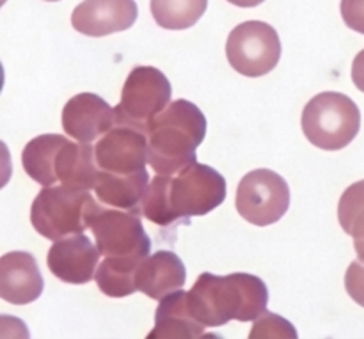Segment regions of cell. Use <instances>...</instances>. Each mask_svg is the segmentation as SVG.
I'll return each instance as SVG.
<instances>
[{"instance_id":"ffe728a7","label":"cell","mask_w":364,"mask_h":339,"mask_svg":"<svg viewBox=\"0 0 364 339\" xmlns=\"http://www.w3.org/2000/svg\"><path fill=\"white\" fill-rule=\"evenodd\" d=\"M338 220L341 230L354 237V240L364 238V180L355 181L341 194L338 203Z\"/></svg>"},{"instance_id":"d4e9b609","label":"cell","mask_w":364,"mask_h":339,"mask_svg":"<svg viewBox=\"0 0 364 339\" xmlns=\"http://www.w3.org/2000/svg\"><path fill=\"white\" fill-rule=\"evenodd\" d=\"M228 2H231L233 6L238 7H256L262 2H265V0H228Z\"/></svg>"},{"instance_id":"d6986e66","label":"cell","mask_w":364,"mask_h":339,"mask_svg":"<svg viewBox=\"0 0 364 339\" xmlns=\"http://www.w3.org/2000/svg\"><path fill=\"white\" fill-rule=\"evenodd\" d=\"M208 0H151V14L167 31H183L199 21Z\"/></svg>"},{"instance_id":"4316f807","label":"cell","mask_w":364,"mask_h":339,"mask_svg":"<svg viewBox=\"0 0 364 339\" xmlns=\"http://www.w3.org/2000/svg\"><path fill=\"white\" fill-rule=\"evenodd\" d=\"M46 2H59V0H46Z\"/></svg>"},{"instance_id":"9a60e30c","label":"cell","mask_w":364,"mask_h":339,"mask_svg":"<svg viewBox=\"0 0 364 339\" xmlns=\"http://www.w3.org/2000/svg\"><path fill=\"white\" fill-rule=\"evenodd\" d=\"M45 288L36 258L31 252H7L0 259V297L14 306L38 301Z\"/></svg>"},{"instance_id":"e0dca14e","label":"cell","mask_w":364,"mask_h":339,"mask_svg":"<svg viewBox=\"0 0 364 339\" xmlns=\"http://www.w3.org/2000/svg\"><path fill=\"white\" fill-rule=\"evenodd\" d=\"M205 330V325L196 320L188 308V294L178 290L160 301L155 313V329L148 334L149 339H194Z\"/></svg>"},{"instance_id":"ba28073f","label":"cell","mask_w":364,"mask_h":339,"mask_svg":"<svg viewBox=\"0 0 364 339\" xmlns=\"http://www.w3.org/2000/svg\"><path fill=\"white\" fill-rule=\"evenodd\" d=\"M173 87L166 75L153 66H137L124 80L116 107V124L146 130L149 121L171 103Z\"/></svg>"},{"instance_id":"484cf974","label":"cell","mask_w":364,"mask_h":339,"mask_svg":"<svg viewBox=\"0 0 364 339\" xmlns=\"http://www.w3.org/2000/svg\"><path fill=\"white\" fill-rule=\"evenodd\" d=\"M354 247L355 252H358L359 262L364 263V238H361V240H354Z\"/></svg>"},{"instance_id":"603a6c76","label":"cell","mask_w":364,"mask_h":339,"mask_svg":"<svg viewBox=\"0 0 364 339\" xmlns=\"http://www.w3.org/2000/svg\"><path fill=\"white\" fill-rule=\"evenodd\" d=\"M340 9L345 25L364 34V0H341Z\"/></svg>"},{"instance_id":"5b68a950","label":"cell","mask_w":364,"mask_h":339,"mask_svg":"<svg viewBox=\"0 0 364 339\" xmlns=\"http://www.w3.org/2000/svg\"><path fill=\"white\" fill-rule=\"evenodd\" d=\"M21 163L25 173L41 187L63 183L95 190L100 171L91 144H75L57 134L32 139L21 153Z\"/></svg>"},{"instance_id":"2e32d148","label":"cell","mask_w":364,"mask_h":339,"mask_svg":"<svg viewBox=\"0 0 364 339\" xmlns=\"http://www.w3.org/2000/svg\"><path fill=\"white\" fill-rule=\"evenodd\" d=\"M187 270L173 251H156L139 265L135 272V288L153 301L178 291L185 284Z\"/></svg>"},{"instance_id":"8992f818","label":"cell","mask_w":364,"mask_h":339,"mask_svg":"<svg viewBox=\"0 0 364 339\" xmlns=\"http://www.w3.org/2000/svg\"><path fill=\"white\" fill-rule=\"evenodd\" d=\"M103 208L91 192L82 187L59 183L45 187L31 208V222L41 237L55 242L70 235L84 233Z\"/></svg>"},{"instance_id":"7402d4cb","label":"cell","mask_w":364,"mask_h":339,"mask_svg":"<svg viewBox=\"0 0 364 339\" xmlns=\"http://www.w3.org/2000/svg\"><path fill=\"white\" fill-rule=\"evenodd\" d=\"M345 290L352 301L364 308V263L354 262L345 274Z\"/></svg>"},{"instance_id":"3957f363","label":"cell","mask_w":364,"mask_h":339,"mask_svg":"<svg viewBox=\"0 0 364 339\" xmlns=\"http://www.w3.org/2000/svg\"><path fill=\"white\" fill-rule=\"evenodd\" d=\"M267 302V284L242 272L226 277L205 272L188 291V308L205 327H223L231 320L252 322L265 311Z\"/></svg>"},{"instance_id":"30bf717a","label":"cell","mask_w":364,"mask_h":339,"mask_svg":"<svg viewBox=\"0 0 364 339\" xmlns=\"http://www.w3.org/2000/svg\"><path fill=\"white\" fill-rule=\"evenodd\" d=\"M290 208V187L270 169L245 174L237 188V210L247 222L265 227L279 222Z\"/></svg>"},{"instance_id":"7a4b0ae2","label":"cell","mask_w":364,"mask_h":339,"mask_svg":"<svg viewBox=\"0 0 364 339\" xmlns=\"http://www.w3.org/2000/svg\"><path fill=\"white\" fill-rule=\"evenodd\" d=\"M226 199V180L205 163H192L176 174H159L148 185L139 213L149 222L169 226L219 208Z\"/></svg>"},{"instance_id":"9c48e42d","label":"cell","mask_w":364,"mask_h":339,"mask_svg":"<svg viewBox=\"0 0 364 339\" xmlns=\"http://www.w3.org/2000/svg\"><path fill=\"white\" fill-rule=\"evenodd\" d=\"M226 55L237 73L251 78L263 77L281 59L279 34L265 21H244L228 36Z\"/></svg>"},{"instance_id":"7c38bea8","label":"cell","mask_w":364,"mask_h":339,"mask_svg":"<svg viewBox=\"0 0 364 339\" xmlns=\"http://www.w3.org/2000/svg\"><path fill=\"white\" fill-rule=\"evenodd\" d=\"M98 245L85 235H70L53 242L48 251V270L68 284H85L95 279L100 263Z\"/></svg>"},{"instance_id":"8fae6325","label":"cell","mask_w":364,"mask_h":339,"mask_svg":"<svg viewBox=\"0 0 364 339\" xmlns=\"http://www.w3.org/2000/svg\"><path fill=\"white\" fill-rule=\"evenodd\" d=\"M95 160L98 169L105 173H141L148 162V137L137 128L114 124L96 142Z\"/></svg>"},{"instance_id":"52a82bcc","label":"cell","mask_w":364,"mask_h":339,"mask_svg":"<svg viewBox=\"0 0 364 339\" xmlns=\"http://www.w3.org/2000/svg\"><path fill=\"white\" fill-rule=\"evenodd\" d=\"M359 107L341 92H320L302 110V131L306 139L326 151L347 148L359 134Z\"/></svg>"},{"instance_id":"5bb4252c","label":"cell","mask_w":364,"mask_h":339,"mask_svg":"<svg viewBox=\"0 0 364 339\" xmlns=\"http://www.w3.org/2000/svg\"><path fill=\"white\" fill-rule=\"evenodd\" d=\"M116 124V110L95 92H80L63 109V128L71 139L91 144Z\"/></svg>"},{"instance_id":"6da1fadb","label":"cell","mask_w":364,"mask_h":339,"mask_svg":"<svg viewBox=\"0 0 364 339\" xmlns=\"http://www.w3.org/2000/svg\"><path fill=\"white\" fill-rule=\"evenodd\" d=\"M103 262L95 281L107 297L123 298L135 294V272L151 251V240L135 212L103 208L91 224Z\"/></svg>"},{"instance_id":"4fadbf2b","label":"cell","mask_w":364,"mask_h":339,"mask_svg":"<svg viewBox=\"0 0 364 339\" xmlns=\"http://www.w3.org/2000/svg\"><path fill=\"white\" fill-rule=\"evenodd\" d=\"M139 16L135 0H84L75 7L71 25L80 34L103 38L128 31Z\"/></svg>"},{"instance_id":"cb8c5ba5","label":"cell","mask_w":364,"mask_h":339,"mask_svg":"<svg viewBox=\"0 0 364 339\" xmlns=\"http://www.w3.org/2000/svg\"><path fill=\"white\" fill-rule=\"evenodd\" d=\"M352 82L359 91L364 92V50L355 55L354 63H352Z\"/></svg>"},{"instance_id":"ac0fdd59","label":"cell","mask_w":364,"mask_h":339,"mask_svg":"<svg viewBox=\"0 0 364 339\" xmlns=\"http://www.w3.org/2000/svg\"><path fill=\"white\" fill-rule=\"evenodd\" d=\"M148 181L149 174L146 169L135 174H114L98 171L95 194L102 205L139 213L142 199L148 190Z\"/></svg>"},{"instance_id":"44dd1931","label":"cell","mask_w":364,"mask_h":339,"mask_svg":"<svg viewBox=\"0 0 364 339\" xmlns=\"http://www.w3.org/2000/svg\"><path fill=\"white\" fill-rule=\"evenodd\" d=\"M251 339H267V338H281V339H295L297 338V330L291 325L288 320L281 318L279 315L270 311H263L258 318L255 320L252 325Z\"/></svg>"},{"instance_id":"277c9868","label":"cell","mask_w":364,"mask_h":339,"mask_svg":"<svg viewBox=\"0 0 364 339\" xmlns=\"http://www.w3.org/2000/svg\"><path fill=\"white\" fill-rule=\"evenodd\" d=\"M144 134L151 169L176 174L196 163V149L206 137V117L188 99H176L149 121Z\"/></svg>"}]
</instances>
